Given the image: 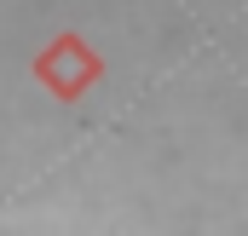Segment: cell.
Here are the masks:
<instances>
[{
  "label": "cell",
  "instance_id": "1",
  "mask_svg": "<svg viewBox=\"0 0 248 236\" xmlns=\"http://www.w3.org/2000/svg\"><path fill=\"white\" fill-rule=\"evenodd\" d=\"M98 75H104V63H98V52H93L81 35H58V41L35 58V81H41L46 92H58L63 104H69V98H81Z\"/></svg>",
  "mask_w": 248,
  "mask_h": 236
}]
</instances>
